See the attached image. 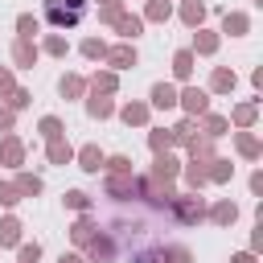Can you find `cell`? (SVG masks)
<instances>
[{
  "label": "cell",
  "instance_id": "8fae6325",
  "mask_svg": "<svg viewBox=\"0 0 263 263\" xmlns=\"http://www.w3.org/2000/svg\"><path fill=\"white\" fill-rule=\"evenodd\" d=\"M49 156H53V160H58V164H66V160H70V148H62V144H58V140H53V148H49Z\"/></svg>",
  "mask_w": 263,
  "mask_h": 263
},
{
  "label": "cell",
  "instance_id": "9a60e30c",
  "mask_svg": "<svg viewBox=\"0 0 263 263\" xmlns=\"http://www.w3.org/2000/svg\"><path fill=\"white\" fill-rule=\"evenodd\" d=\"M214 218H218V222H234V205H218Z\"/></svg>",
  "mask_w": 263,
  "mask_h": 263
},
{
  "label": "cell",
  "instance_id": "4fadbf2b",
  "mask_svg": "<svg viewBox=\"0 0 263 263\" xmlns=\"http://www.w3.org/2000/svg\"><path fill=\"white\" fill-rule=\"evenodd\" d=\"M214 86H218V90H226V86H234V78H230L226 70H218V74H214Z\"/></svg>",
  "mask_w": 263,
  "mask_h": 263
},
{
  "label": "cell",
  "instance_id": "d4e9b609",
  "mask_svg": "<svg viewBox=\"0 0 263 263\" xmlns=\"http://www.w3.org/2000/svg\"><path fill=\"white\" fill-rule=\"evenodd\" d=\"M238 148H242L247 156H255V140H251V136H242V140H238Z\"/></svg>",
  "mask_w": 263,
  "mask_h": 263
},
{
  "label": "cell",
  "instance_id": "52a82bcc",
  "mask_svg": "<svg viewBox=\"0 0 263 263\" xmlns=\"http://www.w3.org/2000/svg\"><path fill=\"white\" fill-rule=\"evenodd\" d=\"M41 132H45V140H58L62 136V123L58 119H41Z\"/></svg>",
  "mask_w": 263,
  "mask_h": 263
},
{
  "label": "cell",
  "instance_id": "7402d4cb",
  "mask_svg": "<svg viewBox=\"0 0 263 263\" xmlns=\"http://www.w3.org/2000/svg\"><path fill=\"white\" fill-rule=\"evenodd\" d=\"M0 201H4V205H12V201H16V189H12V185H4V189H0Z\"/></svg>",
  "mask_w": 263,
  "mask_h": 263
},
{
  "label": "cell",
  "instance_id": "3957f363",
  "mask_svg": "<svg viewBox=\"0 0 263 263\" xmlns=\"http://www.w3.org/2000/svg\"><path fill=\"white\" fill-rule=\"evenodd\" d=\"M111 62H115V66H132V62H136V49L119 45V49H111Z\"/></svg>",
  "mask_w": 263,
  "mask_h": 263
},
{
  "label": "cell",
  "instance_id": "f546056e",
  "mask_svg": "<svg viewBox=\"0 0 263 263\" xmlns=\"http://www.w3.org/2000/svg\"><path fill=\"white\" fill-rule=\"evenodd\" d=\"M62 263H78V259H66V255H62Z\"/></svg>",
  "mask_w": 263,
  "mask_h": 263
},
{
  "label": "cell",
  "instance_id": "603a6c76",
  "mask_svg": "<svg viewBox=\"0 0 263 263\" xmlns=\"http://www.w3.org/2000/svg\"><path fill=\"white\" fill-rule=\"evenodd\" d=\"M185 21H201V4H189L185 8Z\"/></svg>",
  "mask_w": 263,
  "mask_h": 263
},
{
  "label": "cell",
  "instance_id": "ba28073f",
  "mask_svg": "<svg viewBox=\"0 0 263 263\" xmlns=\"http://www.w3.org/2000/svg\"><path fill=\"white\" fill-rule=\"evenodd\" d=\"M82 168H90V173L99 168V152L95 148H82Z\"/></svg>",
  "mask_w": 263,
  "mask_h": 263
},
{
  "label": "cell",
  "instance_id": "484cf974",
  "mask_svg": "<svg viewBox=\"0 0 263 263\" xmlns=\"http://www.w3.org/2000/svg\"><path fill=\"white\" fill-rule=\"evenodd\" d=\"M66 201H70L74 210H82V205H86V197H82V193H66Z\"/></svg>",
  "mask_w": 263,
  "mask_h": 263
},
{
  "label": "cell",
  "instance_id": "83f0119b",
  "mask_svg": "<svg viewBox=\"0 0 263 263\" xmlns=\"http://www.w3.org/2000/svg\"><path fill=\"white\" fill-rule=\"evenodd\" d=\"M8 123H12V115H8V111H0V127H8Z\"/></svg>",
  "mask_w": 263,
  "mask_h": 263
},
{
  "label": "cell",
  "instance_id": "7c38bea8",
  "mask_svg": "<svg viewBox=\"0 0 263 263\" xmlns=\"http://www.w3.org/2000/svg\"><path fill=\"white\" fill-rule=\"evenodd\" d=\"M230 29L242 33V29H247V16H226V33H230Z\"/></svg>",
  "mask_w": 263,
  "mask_h": 263
},
{
  "label": "cell",
  "instance_id": "ffe728a7",
  "mask_svg": "<svg viewBox=\"0 0 263 263\" xmlns=\"http://www.w3.org/2000/svg\"><path fill=\"white\" fill-rule=\"evenodd\" d=\"M21 189H25V193H37L41 181H37V177H21Z\"/></svg>",
  "mask_w": 263,
  "mask_h": 263
},
{
  "label": "cell",
  "instance_id": "d6986e66",
  "mask_svg": "<svg viewBox=\"0 0 263 263\" xmlns=\"http://www.w3.org/2000/svg\"><path fill=\"white\" fill-rule=\"evenodd\" d=\"M4 156H8V160H21V144L8 140V144H4Z\"/></svg>",
  "mask_w": 263,
  "mask_h": 263
},
{
  "label": "cell",
  "instance_id": "44dd1931",
  "mask_svg": "<svg viewBox=\"0 0 263 263\" xmlns=\"http://www.w3.org/2000/svg\"><path fill=\"white\" fill-rule=\"evenodd\" d=\"M82 49H86V53H90V58H103V53H107V49H103V45H99V41H86V45H82Z\"/></svg>",
  "mask_w": 263,
  "mask_h": 263
},
{
  "label": "cell",
  "instance_id": "9c48e42d",
  "mask_svg": "<svg viewBox=\"0 0 263 263\" xmlns=\"http://www.w3.org/2000/svg\"><path fill=\"white\" fill-rule=\"evenodd\" d=\"M189 70H193V58H189V53H177V74H181V78H185V74H189Z\"/></svg>",
  "mask_w": 263,
  "mask_h": 263
},
{
  "label": "cell",
  "instance_id": "7a4b0ae2",
  "mask_svg": "<svg viewBox=\"0 0 263 263\" xmlns=\"http://www.w3.org/2000/svg\"><path fill=\"white\" fill-rule=\"evenodd\" d=\"M152 103H156V107H173V103H177V90L160 82V86H152Z\"/></svg>",
  "mask_w": 263,
  "mask_h": 263
},
{
  "label": "cell",
  "instance_id": "5bb4252c",
  "mask_svg": "<svg viewBox=\"0 0 263 263\" xmlns=\"http://www.w3.org/2000/svg\"><path fill=\"white\" fill-rule=\"evenodd\" d=\"M78 90H82L78 78H62V95H78Z\"/></svg>",
  "mask_w": 263,
  "mask_h": 263
},
{
  "label": "cell",
  "instance_id": "6da1fadb",
  "mask_svg": "<svg viewBox=\"0 0 263 263\" xmlns=\"http://www.w3.org/2000/svg\"><path fill=\"white\" fill-rule=\"evenodd\" d=\"M86 16V0H45V21L53 29H74Z\"/></svg>",
  "mask_w": 263,
  "mask_h": 263
},
{
  "label": "cell",
  "instance_id": "4316f807",
  "mask_svg": "<svg viewBox=\"0 0 263 263\" xmlns=\"http://www.w3.org/2000/svg\"><path fill=\"white\" fill-rule=\"evenodd\" d=\"M8 86H12V78H8L4 70H0V90H8Z\"/></svg>",
  "mask_w": 263,
  "mask_h": 263
},
{
  "label": "cell",
  "instance_id": "8992f818",
  "mask_svg": "<svg viewBox=\"0 0 263 263\" xmlns=\"http://www.w3.org/2000/svg\"><path fill=\"white\" fill-rule=\"evenodd\" d=\"M119 33H123V37H136V33H140V21H136V16H123V21H119Z\"/></svg>",
  "mask_w": 263,
  "mask_h": 263
},
{
  "label": "cell",
  "instance_id": "30bf717a",
  "mask_svg": "<svg viewBox=\"0 0 263 263\" xmlns=\"http://www.w3.org/2000/svg\"><path fill=\"white\" fill-rule=\"evenodd\" d=\"M107 111H111V103H107V99H99V95H95V99H90V115H107Z\"/></svg>",
  "mask_w": 263,
  "mask_h": 263
},
{
  "label": "cell",
  "instance_id": "e0dca14e",
  "mask_svg": "<svg viewBox=\"0 0 263 263\" xmlns=\"http://www.w3.org/2000/svg\"><path fill=\"white\" fill-rule=\"evenodd\" d=\"M21 33L33 37V33H37V21H33V16H21Z\"/></svg>",
  "mask_w": 263,
  "mask_h": 263
},
{
  "label": "cell",
  "instance_id": "f1b7e54d",
  "mask_svg": "<svg viewBox=\"0 0 263 263\" xmlns=\"http://www.w3.org/2000/svg\"><path fill=\"white\" fill-rule=\"evenodd\" d=\"M234 263H251V255H238V259H234Z\"/></svg>",
  "mask_w": 263,
  "mask_h": 263
},
{
  "label": "cell",
  "instance_id": "277c9868",
  "mask_svg": "<svg viewBox=\"0 0 263 263\" xmlns=\"http://www.w3.org/2000/svg\"><path fill=\"white\" fill-rule=\"evenodd\" d=\"M185 111H205V95L201 90H185Z\"/></svg>",
  "mask_w": 263,
  "mask_h": 263
},
{
  "label": "cell",
  "instance_id": "ac0fdd59",
  "mask_svg": "<svg viewBox=\"0 0 263 263\" xmlns=\"http://www.w3.org/2000/svg\"><path fill=\"white\" fill-rule=\"evenodd\" d=\"M123 119H127V123H140V119H144V107H127Z\"/></svg>",
  "mask_w": 263,
  "mask_h": 263
},
{
  "label": "cell",
  "instance_id": "cb8c5ba5",
  "mask_svg": "<svg viewBox=\"0 0 263 263\" xmlns=\"http://www.w3.org/2000/svg\"><path fill=\"white\" fill-rule=\"evenodd\" d=\"M226 132V119H210V136H222Z\"/></svg>",
  "mask_w": 263,
  "mask_h": 263
},
{
  "label": "cell",
  "instance_id": "5b68a950",
  "mask_svg": "<svg viewBox=\"0 0 263 263\" xmlns=\"http://www.w3.org/2000/svg\"><path fill=\"white\" fill-rule=\"evenodd\" d=\"M16 230H21V226H16L12 218H8V222L0 226V247H8V242H16Z\"/></svg>",
  "mask_w": 263,
  "mask_h": 263
},
{
  "label": "cell",
  "instance_id": "2e32d148",
  "mask_svg": "<svg viewBox=\"0 0 263 263\" xmlns=\"http://www.w3.org/2000/svg\"><path fill=\"white\" fill-rule=\"evenodd\" d=\"M37 255H41L37 242H33V247H21V259H25V263H37Z\"/></svg>",
  "mask_w": 263,
  "mask_h": 263
}]
</instances>
